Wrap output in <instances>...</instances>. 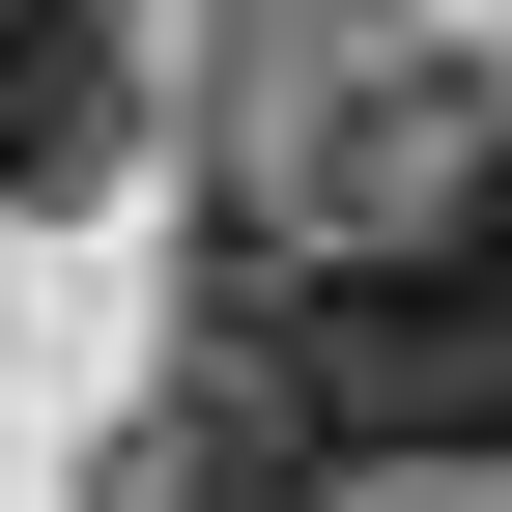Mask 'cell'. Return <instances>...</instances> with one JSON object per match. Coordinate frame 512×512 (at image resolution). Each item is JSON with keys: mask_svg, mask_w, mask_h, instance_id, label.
I'll return each instance as SVG.
<instances>
[{"mask_svg": "<svg viewBox=\"0 0 512 512\" xmlns=\"http://www.w3.org/2000/svg\"><path fill=\"white\" fill-rule=\"evenodd\" d=\"M200 399H256L313 484L342 456H512V228L456 256H313V228H256L200 256Z\"/></svg>", "mask_w": 512, "mask_h": 512, "instance_id": "6da1fadb", "label": "cell"}, {"mask_svg": "<svg viewBox=\"0 0 512 512\" xmlns=\"http://www.w3.org/2000/svg\"><path fill=\"white\" fill-rule=\"evenodd\" d=\"M143 143V0H0V200H86Z\"/></svg>", "mask_w": 512, "mask_h": 512, "instance_id": "7a4b0ae2", "label": "cell"}, {"mask_svg": "<svg viewBox=\"0 0 512 512\" xmlns=\"http://www.w3.org/2000/svg\"><path fill=\"white\" fill-rule=\"evenodd\" d=\"M86 512H313V456H285L256 399H143V427H114V484H86Z\"/></svg>", "mask_w": 512, "mask_h": 512, "instance_id": "3957f363", "label": "cell"}]
</instances>
